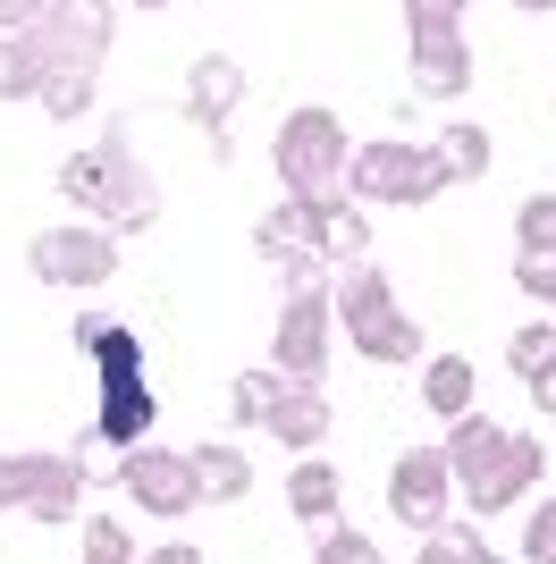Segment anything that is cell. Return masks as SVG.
<instances>
[{"mask_svg":"<svg viewBox=\"0 0 556 564\" xmlns=\"http://www.w3.org/2000/svg\"><path fill=\"white\" fill-rule=\"evenodd\" d=\"M152 379L143 371H101V413H93V438H110V447H136L143 430H152Z\"/></svg>","mask_w":556,"mask_h":564,"instance_id":"obj_13","label":"cell"},{"mask_svg":"<svg viewBox=\"0 0 556 564\" xmlns=\"http://www.w3.org/2000/svg\"><path fill=\"white\" fill-rule=\"evenodd\" d=\"M85 480H93V471L76 464V455H43V471H34V489H25L18 514H34L43 531H60V522L85 514Z\"/></svg>","mask_w":556,"mask_h":564,"instance_id":"obj_14","label":"cell"},{"mask_svg":"<svg viewBox=\"0 0 556 564\" xmlns=\"http://www.w3.org/2000/svg\"><path fill=\"white\" fill-rule=\"evenodd\" d=\"M346 194L354 203H379V212H421V203H439L447 177L430 161V143H405V135H371L346 152Z\"/></svg>","mask_w":556,"mask_h":564,"instance_id":"obj_6","label":"cell"},{"mask_svg":"<svg viewBox=\"0 0 556 564\" xmlns=\"http://www.w3.org/2000/svg\"><path fill=\"white\" fill-rule=\"evenodd\" d=\"M118 489H127V506L152 522H185L203 497H194V471H185V447H152V438H136V447H118Z\"/></svg>","mask_w":556,"mask_h":564,"instance_id":"obj_9","label":"cell"},{"mask_svg":"<svg viewBox=\"0 0 556 564\" xmlns=\"http://www.w3.org/2000/svg\"><path fill=\"white\" fill-rule=\"evenodd\" d=\"M312 236H321V261H329V270H346V261L371 253V212L338 186V194H321V203H312Z\"/></svg>","mask_w":556,"mask_h":564,"instance_id":"obj_17","label":"cell"},{"mask_svg":"<svg viewBox=\"0 0 556 564\" xmlns=\"http://www.w3.org/2000/svg\"><path fill=\"white\" fill-rule=\"evenodd\" d=\"M287 455H312L329 438V397H321V379H278V397H270V422H261Z\"/></svg>","mask_w":556,"mask_h":564,"instance_id":"obj_12","label":"cell"},{"mask_svg":"<svg viewBox=\"0 0 556 564\" xmlns=\"http://www.w3.org/2000/svg\"><path fill=\"white\" fill-rule=\"evenodd\" d=\"M472 404H481V371H472L463 354H421V413L463 422Z\"/></svg>","mask_w":556,"mask_h":564,"instance_id":"obj_18","label":"cell"},{"mask_svg":"<svg viewBox=\"0 0 556 564\" xmlns=\"http://www.w3.org/2000/svg\"><path fill=\"white\" fill-rule=\"evenodd\" d=\"M456 564H514V556H498V547L481 540V547H472V556H456Z\"/></svg>","mask_w":556,"mask_h":564,"instance_id":"obj_36","label":"cell"},{"mask_svg":"<svg viewBox=\"0 0 556 564\" xmlns=\"http://www.w3.org/2000/svg\"><path fill=\"white\" fill-rule=\"evenodd\" d=\"M51 0H0V34H18V25H34Z\"/></svg>","mask_w":556,"mask_h":564,"instance_id":"obj_33","label":"cell"},{"mask_svg":"<svg viewBox=\"0 0 556 564\" xmlns=\"http://www.w3.org/2000/svg\"><path fill=\"white\" fill-rule=\"evenodd\" d=\"M312 564H388V547L371 531H354V522H321L312 531Z\"/></svg>","mask_w":556,"mask_h":564,"instance_id":"obj_24","label":"cell"},{"mask_svg":"<svg viewBox=\"0 0 556 564\" xmlns=\"http://www.w3.org/2000/svg\"><path fill=\"white\" fill-rule=\"evenodd\" d=\"M278 286H287V304H278V329H270V371L278 379H321L329 371V346H338L329 261H287Z\"/></svg>","mask_w":556,"mask_h":564,"instance_id":"obj_4","label":"cell"},{"mask_svg":"<svg viewBox=\"0 0 556 564\" xmlns=\"http://www.w3.org/2000/svg\"><path fill=\"white\" fill-rule=\"evenodd\" d=\"M514 9H523V18H548V9H556V0H514Z\"/></svg>","mask_w":556,"mask_h":564,"instance_id":"obj_37","label":"cell"},{"mask_svg":"<svg viewBox=\"0 0 556 564\" xmlns=\"http://www.w3.org/2000/svg\"><path fill=\"white\" fill-rule=\"evenodd\" d=\"M346 337H354V354H363V362H379V371H396V362H421V354H430V346H421V321H414L405 304L371 312L363 329H346Z\"/></svg>","mask_w":556,"mask_h":564,"instance_id":"obj_19","label":"cell"},{"mask_svg":"<svg viewBox=\"0 0 556 564\" xmlns=\"http://www.w3.org/2000/svg\"><path fill=\"white\" fill-rule=\"evenodd\" d=\"M127 9H178V0H127Z\"/></svg>","mask_w":556,"mask_h":564,"instance_id":"obj_38","label":"cell"},{"mask_svg":"<svg viewBox=\"0 0 556 564\" xmlns=\"http://www.w3.org/2000/svg\"><path fill=\"white\" fill-rule=\"evenodd\" d=\"M514 253H556V194L514 203Z\"/></svg>","mask_w":556,"mask_h":564,"instance_id":"obj_25","label":"cell"},{"mask_svg":"<svg viewBox=\"0 0 556 564\" xmlns=\"http://www.w3.org/2000/svg\"><path fill=\"white\" fill-rule=\"evenodd\" d=\"M514 564H556V497H539L532 522H523V547H514Z\"/></svg>","mask_w":556,"mask_h":564,"instance_id":"obj_30","label":"cell"},{"mask_svg":"<svg viewBox=\"0 0 556 564\" xmlns=\"http://www.w3.org/2000/svg\"><path fill=\"white\" fill-rule=\"evenodd\" d=\"M245 110V59L228 51H203L194 68H185V118L211 135V161H228V118Z\"/></svg>","mask_w":556,"mask_h":564,"instance_id":"obj_11","label":"cell"},{"mask_svg":"<svg viewBox=\"0 0 556 564\" xmlns=\"http://www.w3.org/2000/svg\"><path fill=\"white\" fill-rule=\"evenodd\" d=\"M405 43H414V101H456L472 85V43L430 0H405Z\"/></svg>","mask_w":556,"mask_h":564,"instance_id":"obj_8","label":"cell"},{"mask_svg":"<svg viewBox=\"0 0 556 564\" xmlns=\"http://www.w3.org/2000/svg\"><path fill=\"white\" fill-rule=\"evenodd\" d=\"M185 471H194V497H203V506H245V497H254V464H245V447H228V438L185 447Z\"/></svg>","mask_w":556,"mask_h":564,"instance_id":"obj_15","label":"cell"},{"mask_svg":"<svg viewBox=\"0 0 556 564\" xmlns=\"http://www.w3.org/2000/svg\"><path fill=\"white\" fill-rule=\"evenodd\" d=\"M556 362V312H539V321H514V337H506V371L514 379H532V371H548Z\"/></svg>","mask_w":556,"mask_h":564,"instance_id":"obj_23","label":"cell"},{"mask_svg":"<svg viewBox=\"0 0 556 564\" xmlns=\"http://www.w3.org/2000/svg\"><path fill=\"white\" fill-rule=\"evenodd\" d=\"M338 506H346V480H338V464H321V447L296 455V471H287V514L296 522H338Z\"/></svg>","mask_w":556,"mask_h":564,"instance_id":"obj_20","label":"cell"},{"mask_svg":"<svg viewBox=\"0 0 556 564\" xmlns=\"http://www.w3.org/2000/svg\"><path fill=\"white\" fill-rule=\"evenodd\" d=\"M414 564H456V556H447V547L430 540V531H421V556H414Z\"/></svg>","mask_w":556,"mask_h":564,"instance_id":"obj_35","label":"cell"},{"mask_svg":"<svg viewBox=\"0 0 556 564\" xmlns=\"http://www.w3.org/2000/svg\"><path fill=\"white\" fill-rule=\"evenodd\" d=\"M430 161H439L447 186H481L489 161H498V143H489V127H472V118H447L439 143H430Z\"/></svg>","mask_w":556,"mask_h":564,"instance_id":"obj_21","label":"cell"},{"mask_svg":"<svg viewBox=\"0 0 556 564\" xmlns=\"http://www.w3.org/2000/svg\"><path fill=\"white\" fill-rule=\"evenodd\" d=\"M430 9H447V18H463V0H430Z\"/></svg>","mask_w":556,"mask_h":564,"instance_id":"obj_39","label":"cell"},{"mask_svg":"<svg viewBox=\"0 0 556 564\" xmlns=\"http://www.w3.org/2000/svg\"><path fill=\"white\" fill-rule=\"evenodd\" d=\"M25 270L43 286H110L118 270V236L110 228H93V219H60V228H34L25 236Z\"/></svg>","mask_w":556,"mask_h":564,"instance_id":"obj_7","label":"cell"},{"mask_svg":"<svg viewBox=\"0 0 556 564\" xmlns=\"http://www.w3.org/2000/svg\"><path fill=\"white\" fill-rule=\"evenodd\" d=\"M143 547H136V531H127V522H110V514H93L85 522V556L76 564H136Z\"/></svg>","mask_w":556,"mask_h":564,"instance_id":"obj_27","label":"cell"},{"mask_svg":"<svg viewBox=\"0 0 556 564\" xmlns=\"http://www.w3.org/2000/svg\"><path fill=\"white\" fill-rule=\"evenodd\" d=\"M254 253L270 261V270H287V261H321V236H312V203H270V212L254 219Z\"/></svg>","mask_w":556,"mask_h":564,"instance_id":"obj_16","label":"cell"},{"mask_svg":"<svg viewBox=\"0 0 556 564\" xmlns=\"http://www.w3.org/2000/svg\"><path fill=\"white\" fill-rule=\"evenodd\" d=\"M270 397H278V371H236V379H228V413H236L245 430L270 422Z\"/></svg>","mask_w":556,"mask_h":564,"instance_id":"obj_26","label":"cell"},{"mask_svg":"<svg viewBox=\"0 0 556 564\" xmlns=\"http://www.w3.org/2000/svg\"><path fill=\"white\" fill-rule=\"evenodd\" d=\"M68 337H76V354H85L93 371H143V337L127 329V321H101V312H85Z\"/></svg>","mask_w":556,"mask_h":564,"instance_id":"obj_22","label":"cell"},{"mask_svg":"<svg viewBox=\"0 0 556 564\" xmlns=\"http://www.w3.org/2000/svg\"><path fill=\"white\" fill-rule=\"evenodd\" d=\"M60 203H76L93 228H110V236H143L161 219V186H152V169L136 161L127 135H101L85 152H68L60 161Z\"/></svg>","mask_w":556,"mask_h":564,"instance_id":"obj_3","label":"cell"},{"mask_svg":"<svg viewBox=\"0 0 556 564\" xmlns=\"http://www.w3.org/2000/svg\"><path fill=\"white\" fill-rule=\"evenodd\" d=\"M439 455H447V471H456V497L472 506V514H514V506L539 489V471H548V447H539L532 430L489 422L481 404H472L463 422H447Z\"/></svg>","mask_w":556,"mask_h":564,"instance_id":"obj_2","label":"cell"},{"mask_svg":"<svg viewBox=\"0 0 556 564\" xmlns=\"http://www.w3.org/2000/svg\"><path fill=\"white\" fill-rule=\"evenodd\" d=\"M118 43V0H51L34 25L0 34V101H34L60 76H101Z\"/></svg>","mask_w":556,"mask_h":564,"instance_id":"obj_1","label":"cell"},{"mask_svg":"<svg viewBox=\"0 0 556 564\" xmlns=\"http://www.w3.org/2000/svg\"><path fill=\"white\" fill-rule=\"evenodd\" d=\"M447 497H456V471H447L439 447H405L388 464V514L405 522V531H439Z\"/></svg>","mask_w":556,"mask_h":564,"instance_id":"obj_10","label":"cell"},{"mask_svg":"<svg viewBox=\"0 0 556 564\" xmlns=\"http://www.w3.org/2000/svg\"><path fill=\"white\" fill-rule=\"evenodd\" d=\"M514 286H523L532 304L556 312V253H514Z\"/></svg>","mask_w":556,"mask_h":564,"instance_id":"obj_31","label":"cell"},{"mask_svg":"<svg viewBox=\"0 0 556 564\" xmlns=\"http://www.w3.org/2000/svg\"><path fill=\"white\" fill-rule=\"evenodd\" d=\"M523 388H532V404H539V413H556V362H548V371H532Z\"/></svg>","mask_w":556,"mask_h":564,"instance_id":"obj_34","label":"cell"},{"mask_svg":"<svg viewBox=\"0 0 556 564\" xmlns=\"http://www.w3.org/2000/svg\"><path fill=\"white\" fill-rule=\"evenodd\" d=\"M34 471H43V455H25V447H0V514H18V506H25Z\"/></svg>","mask_w":556,"mask_h":564,"instance_id":"obj_29","label":"cell"},{"mask_svg":"<svg viewBox=\"0 0 556 564\" xmlns=\"http://www.w3.org/2000/svg\"><path fill=\"white\" fill-rule=\"evenodd\" d=\"M346 152H354L346 118L321 110V101L287 110V118H278V135H270V169H278V186L296 194V203H321V194L346 186Z\"/></svg>","mask_w":556,"mask_h":564,"instance_id":"obj_5","label":"cell"},{"mask_svg":"<svg viewBox=\"0 0 556 564\" xmlns=\"http://www.w3.org/2000/svg\"><path fill=\"white\" fill-rule=\"evenodd\" d=\"M136 564H203V547H194V540H161V547H143Z\"/></svg>","mask_w":556,"mask_h":564,"instance_id":"obj_32","label":"cell"},{"mask_svg":"<svg viewBox=\"0 0 556 564\" xmlns=\"http://www.w3.org/2000/svg\"><path fill=\"white\" fill-rule=\"evenodd\" d=\"M93 94H101V76H60V85H43V118H60V127H76V118L93 110Z\"/></svg>","mask_w":556,"mask_h":564,"instance_id":"obj_28","label":"cell"}]
</instances>
